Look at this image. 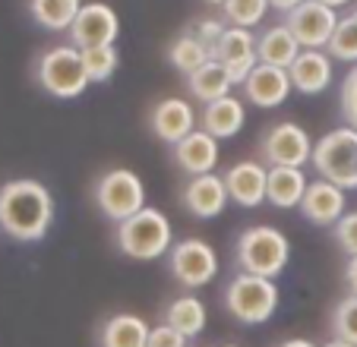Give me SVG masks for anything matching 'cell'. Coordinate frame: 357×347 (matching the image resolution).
I'll return each instance as SVG.
<instances>
[{
	"label": "cell",
	"mask_w": 357,
	"mask_h": 347,
	"mask_svg": "<svg viewBox=\"0 0 357 347\" xmlns=\"http://www.w3.org/2000/svg\"><path fill=\"white\" fill-rule=\"evenodd\" d=\"M344 281H348L351 294L357 297V259H348V265H344Z\"/></svg>",
	"instance_id": "d590c367"
},
{
	"label": "cell",
	"mask_w": 357,
	"mask_h": 347,
	"mask_svg": "<svg viewBox=\"0 0 357 347\" xmlns=\"http://www.w3.org/2000/svg\"><path fill=\"white\" fill-rule=\"evenodd\" d=\"M269 0H225L222 7V20L228 22V26H237V29H253L259 26V22L266 20V13H269Z\"/></svg>",
	"instance_id": "83f0119b"
},
{
	"label": "cell",
	"mask_w": 357,
	"mask_h": 347,
	"mask_svg": "<svg viewBox=\"0 0 357 347\" xmlns=\"http://www.w3.org/2000/svg\"><path fill=\"white\" fill-rule=\"evenodd\" d=\"M171 275L177 278V284H183L187 291L206 287L209 281H215L218 275V253L212 243L199 240V237H187L177 240L174 249L168 253Z\"/></svg>",
	"instance_id": "ba28073f"
},
{
	"label": "cell",
	"mask_w": 357,
	"mask_h": 347,
	"mask_svg": "<svg viewBox=\"0 0 357 347\" xmlns=\"http://www.w3.org/2000/svg\"><path fill=\"white\" fill-rule=\"evenodd\" d=\"M225 307L241 325H263L278 309V284L259 275H234L225 291Z\"/></svg>",
	"instance_id": "5b68a950"
},
{
	"label": "cell",
	"mask_w": 357,
	"mask_h": 347,
	"mask_svg": "<svg viewBox=\"0 0 357 347\" xmlns=\"http://www.w3.org/2000/svg\"><path fill=\"white\" fill-rule=\"evenodd\" d=\"M121 35V16L114 13V7L92 0L82 3L79 16H76L73 29H70V45L86 51V47H101V45H114Z\"/></svg>",
	"instance_id": "8fae6325"
},
{
	"label": "cell",
	"mask_w": 357,
	"mask_h": 347,
	"mask_svg": "<svg viewBox=\"0 0 357 347\" xmlns=\"http://www.w3.org/2000/svg\"><path fill=\"white\" fill-rule=\"evenodd\" d=\"M206 3H212V7H225V0H206Z\"/></svg>",
	"instance_id": "60d3db41"
},
{
	"label": "cell",
	"mask_w": 357,
	"mask_h": 347,
	"mask_svg": "<svg viewBox=\"0 0 357 347\" xmlns=\"http://www.w3.org/2000/svg\"><path fill=\"white\" fill-rule=\"evenodd\" d=\"M225 347H241V344H225Z\"/></svg>",
	"instance_id": "b9f144b4"
},
{
	"label": "cell",
	"mask_w": 357,
	"mask_h": 347,
	"mask_svg": "<svg viewBox=\"0 0 357 347\" xmlns=\"http://www.w3.org/2000/svg\"><path fill=\"white\" fill-rule=\"evenodd\" d=\"M149 347H187V338L177 328H171L168 322H162L149 332Z\"/></svg>",
	"instance_id": "e575fe53"
},
{
	"label": "cell",
	"mask_w": 357,
	"mask_h": 347,
	"mask_svg": "<svg viewBox=\"0 0 357 347\" xmlns=\"http://www.w3.org/2000/svg\"><path fill=\"white\" fill-rule=\"evenodd\" d=\"M332 237L342 247V253H348V259H357V212H348L335 227H332Z\"/></svg>",
	"instance_id": "d6a6232c"
},
{
	"label": "cell",
	"mask_w": 357,
	"mask_h": 347,
	"mask_svg": "<svg viewBox=\"0 0 357 347\" xmlns=\"http://www.w3.org/2000/svg\"><path fill=\"white\" fill-rule=\"evenodd\" d=\"M225 187H228V199L243 208H257L266 202V180H269V167L259 161H237L222 174Z\"/></svg>",
	"instance_id": "2e32d148"
},
{
	"label": "cell",
	"mask_w": 357,
	"mask_h": 347,
	"mask_svg": "<svg viewBox=\"0 0 357 347\" xmlns=\"http://www.w3.org/2000/svg\"><path fill=\"white\" fill-rule=\"evenodd\" d=\"M323 347H357V344H348V341H338V338H332L329 344H323Z\"/></svg>",
	"instance_id": "ab89813d"
},
{
	"label": "cell",
	"mask_w": 357,
	"mask_h": 347,
	"mask_svg": "<svg viewBox=\"0 0 357 347\" xmlns=\"http://www.w3.org/2000/svg\"><path fill=\"white\" fill-rule=\"evenodd\" d=\"M82 63H86L89 82H108L121 67V51L117 45H101V47H86L82 51Z\"/></svg>",
	"instance_id": "f1b7e54d"
},
{
	"label": "cell",
	"mask_w": 357,
	"mask_h": 347,
	"mask_svg": "<svg viewBox=\"0 0 357 347\" xmlns=\"http://www.w3.org/2000/svg\"><path fill=\"white\" fill-rule=\"evenodd\" d=\"M259 155L269 167H303L313 158V142L301 123L282 121L263 133Z\"/></svg>",
	"instance_id": "9c48e42d"
},
{
	"label": "cell",
	"mask_w": 357,
	"mask_h": 347,
	"mask_svg": "<svg viewBox=\"0 0 357 347\" xmlns=\"http://www.w3.org/2000/svg\"><path fill=\"white\" fill-rule=\"evenodd\" d=\"M35 79L54 98H79L89 88L86 63H82V51L73 45H57L47 47L35 63Z\"/></svg>",
	"instance_id": "8992f818"
},
{
	"label": "cell",
	"mask_w": 357,
	"mask_h": 347,
	"mask_svg": "<svg viewBox=\"0 0 357 347\" xmlns=\"http://www.w3.org/2000/svg\"><path fill=\"white\" fill-rule=\"evenodd\" d=\"M95 206L111 221H127L146 208V183L130 167H111L95 180Z\"/></svg>",
	"instance_id": "52a82bcc"
},
{
	"label": "cell",
	"mask_w": 357,
	"mask_h": 347,
	"mask_svg": "<svg viewBox=\"0 0 357 347\" xmlns=\"http://www.w3.org/2000/svg\"><path fill=\"white\" fill-rule=\"evenodd\" d=\"M117 249L136 262L162 259L174 249V227L162 208L146 206L133 218L117 224Z\"/></svg>",
	"instance_id": "7a4b0ae2"
},
{
	"label": "cell",
	"mask_w": 357,
	"mask_h": 347,
	"mask_svg": "<svg viewBox=\"0 0 357 347\" xmlns=\"http://www.w3.org/2000/svg\"><path fill=\"white\" fill-rule=\"evenodd\" d=\"M234 256H237L241 272L275 281L278 275L288 268L291 240L278 231V227L257 224V227L241 231V237H237V243H234Z\"/></svg>",
	"instance_id": "3957f363"
},
{
	"label": "cell",
	"mask_w": 357,
	"mask_h": 347,
	"mask_svg": "<svg viewBox=\"0 0 357 347\" xmlns=\"http://www.w3.org/2000/svg\"><path fill=\"white\" fill-rule=\"evenodd\" d=\"M241 88H243V98H247L250 105L263 107V111H272V107L284 105L288 95L294 92L288 70L266 67V63H257V70L247 76V82H243Z\"/></svg>",
	"instance_id": "e0dca14e"
},
{
	"label": "cell",
	"mask_w": 357,
	"mask_h": 347,
	"mask_svg": "<svg viewBox=\"0 0 357 347\" xmlns=\"http://www.w3.org/2000/svg\"><path fill=\"white\" fill-rule=\"evenodd\" d=\"M187 88H190V95H193L196 101L212 105V101H218V98H228L231 88H234V82H231L228 70H225L222 63L209 61L206 67L196 70L193 76H187Z\"/></svg>",
	"instance_id": "cb8c5ba5"
},
{
	"label": "cell",
	"mask_w": 357,
	"mask_h": 347,
	"mask_svg": "<svg viewBox=\"0 0 357 347\" xmlns=\"http://www.w3.org/2000/svg\"><path fill=\"white\" fill-rule=\"evenodd\" d=\"M284 26L291 29V35L303 51H323V47H329L338 29V13L319 0H303L301 7L284 13Z\"/></svg>",
	"instance_id": "30bf717a"
},
{
	"label": "cell",
	"mask_w": 357,
	"mask_h": 347,
	"mask_svg": "<svg viewBox=\"0 0 357 347\" xmlns=\"http://www.w3.org/2000/svg\"><path fill=\"white\" fill-rule=\"evenodd\" d=\"M303 0H269V7L278 10V13H291L294 7H301Z\"/></svg>",
	"instance_id": "8d00e7d4"
},
{
	"label": "cell",
	"mask_w": 357,
	"mask_h": 347,
	"mask_svg": "<svg viewBox=\"0 0 357 347\" xmlns=\"http://www.w3.org/2000/svg\"><path fill=\"white\" fill-rule=\"evenodd\" d=\"M310 164L317 167L319 180H329L335 187L357 190V130L335 127L313 146Z\"/></svg>",
	"instance_id": "277c9868"
},
{
	"label": "cell",
	"mask_w": 357,
	"mask_h": 347,
	"mask_svg": "<svg viewBox=\"0 0 357 347\" xmlns=\"http://www.w3.org/2000/svg\"><path fill=\"white\" fill-rule=\"evenodd\" d=\"M291 86L301 95H319L329 88L332 82V57L326 51H301L288 70Z\"/></svg>",
	"instance_id": "ffe728a7"
},
{
	"label": "cell",
	"mask_w": 357,
	"mask_h": 347,
	"mask_svg": "<svg viewBox=\"0 0 357 347\" xmlns=\"http://www.w3.org/2000/svg\"><path fill=\"white\" fill-rule=\"evenodd\" d=\"M303 47L297 45V38L291 35V29L284 22L269 26L263 35H257V57L266 67H278V70H291V63L301 57Z\"/></svg>",
	"instance_id": "44dd1931"
},
{
	"label": "cell",
	"mask_w": 357,
	"mask_h": 347,
	"mask_svg": "<svg viewBox=\"0 0 357 347\" xmlns=\"http://www.w3.org/2000/svg\"><path fill=\"white\" fill-rule=\"evenodd\" d=\"M199 123H202V130L209 136H215L218 142L234 139L243 130V123H247V107H243L241 98L228 95V98H218V101H212V105H202Z\"/></svg>",
	"instance_id": "d6986e66"
},
{
	"label": "cell",
	"mask_w": 357,
	"mask_h": 347,
	"mask_svg": "<svg viewBox=\"0 0 357 347\" xmlns=\"http://www.w3.org/2000/svg\"><path fill=\"white\" fill-rule=\"evenodd\" d=\"M225 29H228V22L225 20H199L190 32L199 38V45L209 51V57L215 54V47H218V41H222V35H225Z\"/></svg>",
	"instance_id": "836d02e7"
},
{
	"label": "cell",
	"mask_w": 357,
	"mask_h": 347,
	"mask_svg": "<svg viewBox=\"0 0 357 347\" xmlns=\"http://www.w3.org/2000/svg\"><path fill=\"white\" fill-rule=\"evenodd\" d=\"M222 158V146L215 136H209L202 127H196L187 139H181L174 146V161L181 171H187L190 177H202V174H215V164Z\"/></svg>",
	"instance_id": "ac0fdd59"
},
{
	"label": "cell",
	"mask_w": 357,
	"mask_h": 347,
	"mask_svg": "<svg viewBox=\"0 0 357 347\" xmlns=\"http://www.w3.org/2000/svg\"><path fill=\"white\" fill-rule=\"evenodd\" d=\"M165 322H168L171 328H177L183 338H196V334H202V328H206V307H202L199 297L183 294L168 303Z\"/></svg>",
	"instance_id": "484cf974"
},
{
	"label": "cell",
	"mask_w": 357,
	"mask_h": 347,
	"mask_svg": "<svg viewBox=\"0 0 357 347\" xmlns=\"http://www.w3.org/2000/svg\"><path fill=\"white\" fill-rule=\"evenodd\" d=\"M301 212L310 224L335 227L338 221L348 215V196H344L342 187H335V183H329V180H313L310 187H307V193H303Z\"/></svg>",
	"instance_id": "9a60e30c"
},
{
	"label": "cell",
	"mask_w": 357,
	"mask_h": 347,
	"mask_svg": "<svg viewBox=\"0 0 357 347\" xmlns=\"http://www.w3.org/2000/svg\"><path fill=\"white\" fill-rule=\"evenodd\" d=\"M82 10V0H29V13L47 32H70Z\"/></svg>",
	"instance_id": "d4e9b609"
},
{
	"label": "cell",
	"mask_w": 357,
	"mask_h": 347,
	"mask_svg": "<svg viewBox=\"0 0 357 347\" xmlns=\"http://www.w3.org/2000/svg\"><path fill=\"white\" fill-rule=\"evenodd\" d=\"M332 334H335L338 341L357 344V297L354 294L338 300L335 309H332Z\"/></svg>",
	"instance_id": "4dcf8cb0"
},
{
	"label": "cell",
	"mask_w": 357,
	"mask_h": 347,
	"mask_svg": "<svg viewBox=\"0 0 357 347\" xmlns=\"http://www.w3.org/2000/svg\"><path fill=\"white\" fill-rule=\"evenodd\" d=\"M319 3H326V7H332V10H338V7H348L351 0H319Z\"/></svg>",
	"instance_id": "f35d334b"
},
{
	"label": "cell",
	"mask_w": 357,
	"mask_h": 347,
	"mask_svg": "<svg viewBox=\"0 0 357 347\" xmlns=\"http://www.w3.org/2000/svg\"><path fill=\"white\" fill-rule=\"evenodd\" d=\"M354 16H357V10H354Z\"/></svg>",
	"instance_id": "7bdbcfd3"
},
{
	"label": "cell",
	"mask_w": 357,
	"mask_h": 347,
	"mask_svg": "<svg viewBox=\"0 0 357 347\" xmlns=\"http://www.w3.org/2000/svg\"><path fill=\"white\" fill-rule=\"evenodd\" d=\"M181 202L193 218H218L228 206V187L222 174H202L190 177L181 190Z\"/></svg>",
	"instance_id": "5bb4252c"
},
{
	"label": "cell",
	"mask_w": 357,
	"mask_h": 347,
	"mask_svg": "<svg viewBox=\"0 0 357 347\" xmlns=\"http://www.w3.org/2000/svg\"><path fill=\"white\" fill-rule=\"evenodd\" d=\"M149 322L133 313H117L101 325V347H149Z\"/></svg>",
	"instance_id": "603a6c76"
},
{
	"label": "cell",
	"mask_w": 357,
	"mask_h": 347,
	"mask_svg": "<svg viewBox=\"0 0 357 347\" xmlns=\"http://www.w3.org/2000/svg\"><path fill=\"white\" fill-rule=\"evenodd\" d=\"M278 347H319V344H313L310 338H288V341H282Z\"/></svg>",
	"instance_id": "74e56055"
},
{
	"label": "cell",
	"mask_w": 357,
	"mask_h": 347,
	"mask_svg": "<svg viewBox=\"0 0 357 347\" xmlns=\"http://www.w3.org/2000/svg\"><path fill=\"white\" fill-rule=\"evenodd\" d=\"M54 224V199L45 183L20 177L0 187V231L20 243H38Z\"/></svg>",
	"instance_id": "6da1fadb"
},
{
	"label": "cell",
	"mask_w": 357,
	"mask_h": 347,
	"mask_svg": "<svg viewBox=\"0 0 357 347\" xmlns=\"http://www.w3.org/2000/svg\"><path fill=\"white\" fill-rule=\"evenodd\" d=\"M212 61H218L225 70H228L231 82L234 86H243L247 76L257 70L259 57H257V38L250 29H237V26H228L218 41L215 54H212Z\"/></svg>",
	"instance_id": "7c38bea8"
},
{
	"label": "cell",
	"mask_w": 357,
	"mask_h": 347,
	"mask_svg": "<svg viewBox=\"0 0 357 347\" xmlns=\"http://www.w3.org/2000/svg\"><path fill=\"white\" fill-rule=\"evenodd\" d=\"M329 57L332 61L357 63V16L354 13L338 20V29L329 41Z\"/></svg>",
	"instance_id": "f546056e"
},
{
	"label": "cell",
	"mask_w": 357,
	"mask_h": 347,
	"mask_svg": "<svg viewBox=\"0 0 357 347\" xmlns=\"http://www.w3.org/2000/svg\"><path fill=\"white\" fill-rule=\"evenodd\" d=\"M307 187H310V183H307L301 167H269L266 199L275 208H301Z\"/></svg>",
	"instance_id": "7402d4cb"
},
{
	"label": "cell",
	"mask_w": 357,
	"mask_h": 347,
	"mask_svg": "<svg viewBox=\"0 0 357 347\" xmlns=\"http://www.w3.org/2000/svg\"><path fill=\"white\" fill-rule=\"evenodd\" d=\"M149 127H152L155 139L177 146L196 130V111L187 98H177V95L174 98H162L149 114Z\"/></svg>",
	"instance_id": "4fadbf2b"
},
{
	"label": "cell",
	"mask_w": 357,
	"mask_h": 347,
	"mask_svg": "<svg viewBox=\"0 0 357 347\" xmlns=\"http://www.w3.org/2000/svg\"><path fill=\"white\" fill-rule=\"evenodd\" d=\"M209 61H212L209 51L199 45V38H196L193 32L177 35V38L171 41V47H168V63L183 76H193L196 70L206 67Z\"/></svg>",
	"instance_id": "4316f807"
},
{
	"label": "cell",
	"mask_w": 357,
	"mask_h": 347,
	"mask_svg": "<svg viewBox=\"0 0 357 347\" xmlns=\"http://www.w3.org/2000/svg\"><path fill=\"white\" fill-rule=\"evenodd\" d=\"M338 105H342L344 127H354L357 130V63L348 70V76H344L342 95H338Z\"/></svg>",
	"instance_id": "1f68e13d"
}]
</instances>
